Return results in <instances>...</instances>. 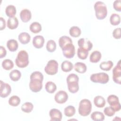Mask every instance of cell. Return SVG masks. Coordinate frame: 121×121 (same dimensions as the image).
I'll list each match as a JSON object with an SVG mask.
<instances>
[{
  "label": "cell",
  "instance_id": "2e32d148",
  "mask_svg": "<svg viewBox=\"0 0 121 121\" xmlns=\"http://www.w3.org/2000/svg\"><path fill=\"white\" fill-rule=\"evenodd\" d=\"M20 17L23 22H27L29 21L32 17L31 11L26 9H23L20 11Z\"/></svg>",
  "mask_w": 121,
  "mask_h": 121
},
{
  "label": "cell",
  "instance_id": "7c38bea8",
  "mask_svg": "<svg viewBox=\"0 0 121 121\" xmlns=\"http://www.w3.org/2000/svg\"><path fill=\"white\" fill-rule=\"evenodd\" d=\"M68 99L67 93L63 90L58 91L54 96V100L58 104H62L65 103Z\"/></svg>",
  "mask_w": 121,
  "mask_h": 121
},
{
  "label": "cell",
  "instance_id": "5b68a950",
  "mask_svg": "<svg viewBox=\"0 0 121 121\" xmlns=\"http://www.w3.org/2000/svg\"><path fill=\"white\" fill-rule=\"evenodd\" d=\"M16 65L21 68L26 67L29 63L28 54L25 50H21L18 53L15 60Z\"/></svg>",
  "mask_w": 121,
  "mask_h": 121
},
{
  "label": "cell",
  "instance_id": "ffe728a7",
  "mask_svg": "<svg viewBox=\"0 0 121 121\" xmlns=\"http://www.w3.org/2000/svg\"><path fill=\"white\" fill-rule=\"evenodd\" d=\"M105 99L101 95L96 96L94 99V103L95 106L99 108H102L105 104Z\"/></svg>",
  "mask_w": 121,
  "mask_h": 121
},
{
  "label": "cell",
  "instance_id": "30bf717a",
  "mask_svg": "<svg viewBox=\"0 0 121 121\" xmlns=\"http://www.w3.org/2000/svg\"><path fill=\"white\" fill-rule=\"evenodd\" d=\"M112 79L117 84H121V60H119L117 65L112 69Z\"/></svg>",
  "mask_w": 121,
  "mask_h": 121
},
{
  "label": "cell",
  "instance_id": "74e56055",
  "mask_svg": "<svg viewBox=\"0 0 121 121\" xmlns=\"http://www.w3.org/2000/svg\"><path fill=\"white\" fill-rule=\"evenodd\" d=\"M46 48L47 51L50 52H54L56 49V44L55 42L53 40H50L48 41Z\"/></svg>",
  "mask_w": 121,
  "mask_h": 121
},
{
  "label": "cell",
  "instance_id": "3957f363",
  "mask_svg": "<svg viewBox=\"0 0 121 121\" xmlns=\"http://www.w3.org/2000/svg\"><path fill=\"white\" fill-rule=\"evenodd\" d=\"M95 16L99 20L104 19L107 14V7L105 3L101 1H96L94 4Z\"/></svg>",
  "mask_w": 121,
  "mask_h": 121
},
{
  "label": "cell",
  "instance_id": "5bb4252c",
  "mask_svg": "<svg viewBox=\"0 0 121 121\" xmlns=\"http://www.w3.org/2000/svg\"><path fill=\"white\" fill-rule=\"evenodd\" d=\"M49 115L51 117V121H60L62 118V115L61 112L57 109H52L49 112Z\"/></svg>",
  "mask_w": 121,
  "mask_h": 121
},
{
  "label": "cell",
  "instance_id": "d4e9b609",
  "mask_svg": "<svg viewBox=\"0 0 121 121\" xmlns=\"http://www.w3.org/2000/svg\"><path fill=\"white\" fill-rule=\"evenodd\" d=\"M104 114L98 111L94 112L91 115V119L95 121H103L104 120Z\"/></svg>",
  "mask_w": 121,
  "mask_h": 121
},
{
  "label": "cell",
  "instance_id": "7a4b0ae2",
  "mask_svg": "<svg viewBox=\"0 0 121 121\" xmlns=\"http://www.w3.org/2000/svg\"><path fill=\"white\" fill-rule=\"evenodd\" d=\"M66 81L68 89L70 93H75L78 91L79 78L77 74L74 73L69 74L67 77Z\"/></svg>",
  "mask_w": 121,
  "mask_h": 121
},
{
  "label": "cell",
  "instance_id": "d6a6232c",
  "mask_svg": "<svg viewBox=\"0 0 121 121\" xmlns=\"http://www.w3.org/2000/svg\"><path fill=\"white\" fill-rule=\"evenodd\" d=\"M77 55L79 59L81 60H85L88 56V51L84 49L79 47L77 50Z\"/></svg>",
  "mask_w": 121,
  "mask_h": 121
},
{
  "label": "cell",
  "instance_id": "7402d4cb",
  "mask_svg": "<svg viewBox=\"0 0 121 121\" xmlns=\"http://www.w3.org/2000/svg\"><path fill=\"white\" fill-rule=\"evenodd\" d=\"M102 57L101 53L98 51H95L93 52L89 58L90 62L93 63H96L100 61Z\"/></svg>",
  "mask_w": 121,
  "mask_h": 121
},
{
  "label": "cell",
  "instance_id": "8d00e7d4",
  "mask_svg": "<svg viewBox=\"0 0 121 121\" xmlns=\"http://www.w3.org/2000/svg\"><path fill=\"white\" fill-rule=\"evenodd\" d=\"M34 108L33 104L30 102H26L21 106V110L26 113H29L32 112Z\"/></svg>",
  "mask_w": 121,
  "mask_h": 121
},
{
  "label": "cell",
  "instance_id": "277c9868",
  "mask_svg": "<svg viewBox=\"0 0 121 121\" xmlns=\"http://www.w3.org/2000/svg\"><path fill=\"white\" fill-rule=\"evenodd\" d=\"M92 110V104L90 100L84 99L80 101L78 109L79 114L82 116H87Z\"/></svg>",
  "mask_w": 121,
  "mask_h": 121
},
{
  "label": "cell",
  "instance_id": "ac0fdd59",
  "mask_svg": "<svg viewBox=\"0 0 121 121\" xmlns=\"http://www.w3.org/2000/svg\"><path fill=\"white\" fill-rule=\"evenodd\" d=\"M18 21L17 17H9L7 21V26L10 29H14L17 27Z\"/></svg>",
  "mask_w": 121,
  "mask_h": 121
},
{
  "label": "cell",
  "instance_id": "836d02e7",
  "mask_svg": "<svg viewBox=\"0 0 121 121\" xmlns=\"http://www.w3.org/2000/svg\"><path fill=\"white\" fill-rule=\"evenodd\" d=\"M64 112L65 116L69 117H72L75 114L76 112V109L74 106L72 105H69L65 107Z\"/></svg>",
  "mask_w": 121,
  "mask_h": 121
},
{
  "label": "cell",
  "instance_id": "9a60e30c",
  "mask_svg": "<svg viewBox=\"0 0 121 121\" xmlns=\"http://www.w3.org/2000/svg\"><path fill=\"white\" fill-rule=\"evenodd\" d=\"M33 46L37 49L41 48L43 47L44 43V37L40 35L35 36L33 39Z\"/></svg>",
  "mask_w": 121,
  "mask_h": 121
},
{
  "label": "cell",
  "instance_id": "7bdbcfd3",
  "mask_svg": "<svg viewBox=\"0 0 121 121\" xmlns=\"http://www.w3.org/2000/svg\"><path fill=\"white\" fill-rule=\"evenodd\" d=\"M0 30H2L6 27V21H5V20L2 17H0Z\"/></svg>",
  "mask_w": 121,
  "mask_h": 121
},
{
  "label": "cell",
  "instance_id": "9c48e42d",
  "mask_svg": "<svg viewBox=\"0 0 121 121\" xmlns=\"http://www.w3.org/2000/svg\"><path fill=\"white\" fill-rule=\"evenodd\" d=\"M107 101L115 112L119 111L121 110V104L119 103L118 97L114 95H111L107 97Z\"/></svg>",
  "mask_w": 121,
  "mask_h": 121
},
{
  "label": "cell",
  "instance_id": "60d3db41",
  "mask_svg": "<svg viewBox=\"0 0 121 121\" xmlns=\"http://www.w3.org/2000/svg\"><path fill=\"white\" fill-rule=\"evenodd\" d=\"M121 28H116L112 32V36L115 39L121 38Z\"/></svg>",
  "mask_w": 121,
  "mask_h": 121
},
{
  "label": "cell",
  "instance_id": "44dd1931",
  "mask_svg": "<svg viewBox=\"0 0 121 121\" xmlns=\"http://www.w3.org/2000/svg\"><path fill=\"white\" fill-rule=\"evenodd\" d=\"M74 68L76 71L79 73H84L86 71L87 69L86 64L81 62H76L74 66Z\"/></svg>",
  "mask_w": 121,
  "mask_h": 121
},
{
  "label": "cell",
  "instance_id": "6da1fadb",
  "mask_svg": "<svg viewBox=\"0 0 121 121\" xmlns=\"http://www.w3.org/2000/svg\"><path fill=\"white\" fill-rule=\"evenodd\" d=\"M43 74L38 71L33 72L30 75L29 88L33 92H38L41 91L43 87Z\"/></svg>",
  "mask_w": 121,
  "mask_h": 121
},
{
  "label": "cell",
  "instance_id": "f35d334b",
  "mask_svg": "<svg viewBox=\"0 0 121 121\" xmlns=\"http://www.w3.org/2000/svg\"><path fill=\"white\" fill-rule=\"evenodd\" d=\"M104 112L106 116L111 117L114 115L115 111L111 106H107L104 109Z\"/></svg>",
  "mask_w": 121,
  "mask_h": 121
},
{
  "label": "cell",
  "instance_id": "cb8c5ba5",
  "mask_svg": "<svg viewBox=\"0 0 121 121\" xmlns=\"http://www.w3.org/2000/svg\"><path fill=\"white\" fill-rule=\"evenodd\" d=\"M61 68L63 71L68 72L71 71L73 68V64L68 60L63 61L61 65Z\"/></svg>",
  "mask_w": 121,
  "mask_h": 121
},
{
  "label": "cell",
  "instance_id": "b9f144b4",
  "mask_svg": "<svg viewBox=\"0 0 121 121\" xmlns=\"http://www.w3.org/2000/svg\"><path fill=\"white\" fill-rule=\"evenodd\" d=\"M7 54V52L5 48L2 46L0 47V58L2 59V58L5 57Z\"/></svg>",
  "mask_w": 121,
  "mask_h": 121
},
{
  "label": "cell",
  "instance_id": "4dcf8cb0",
  "mask_svg": "<svg viewBox=\"0 0 121 121\" xmlns=\"http://www.w3.org/2000/svg\"><path fill=\"white\" fill-rule=\"evenodd\" d=\"M113 62L111 60H108L107 61H103L99 65L100 68L104 71H109L113 66Z\"/></svg>",
  "mask_w": 121,
  "mask_h": 121
},
{
  "label": "cell",
  "instance_id": "8992f818",
  "mask_svg": "<svg viewBox=\"0 0 121 121\" xmlns=\"http://www.w3.org/2000/svg\"><path fill=\"white\" fill-rule=\"evenodd\" d=\"M90 80L94 83H99L102 84L107 83L109 79V76L104 72L92 74L90 77Z\"/></svg>",
  "mask_w": 121,
  "mask_h": 121
},
{
  "label": "cell",
  "instance_id": "83f0119b",
  "mask_svg": "<svg viewBox=\"0 0 121 121\" xmlns=\"http://www.w3.org/2000/svg\"><path fill=\"white\" fill-rule=\"evenodd\" d=\"M9 76L11 80L13 81H17L20 78L21 73L18 70L14 69L9 73Z\"/></svg>",
  "mask_w": 121,
  "mask_h": 121
},
{
  "label": "cell",
  "instance_id": "e0dca14e",
  "mask_svg": "<svg viewBox=\"0 0 121 121\" xmlns=\"http://www.w3.org/2000/svg\"><path fill=\"white\" fill-rule=\"evenodd\" d=\"M18 39L21 43L26 44L30 42L31 37L28 33L22 32L18 35Z\"/></svg>",
  "mask_w": 121,
  "mask_h": 121
},
{
  "label": "cell",
  "instance_id": "f1b7e54d",
  "mask_svg": "<svg viewBox=\"0 0 121 121\" xmlns=\"http://www.w3.org/2000/svg\"><path fill=\"white\" fill-rule=\"evenodd\" d=\"M69 35L73 37H78L79 36L81 33L80 28L77 26H73L71 27L69 30Z\"/></svg>",
  "mask_w": 121,
  "mask_h": 121
},
{
  "label": "cell",
  "instance_id": "f546056e",
  "mask_svg": "<svg viewBox=\"0 0 121 121\" xmlns=\"http://www.w3.org/2000/svg\"><path fill=\"white\" fill-rule=\"evenodd\" d=\"M45 89L46 91L49 93H53L57 89L55 84L52 81H48L45 85Z\"/></svg>",
  "mask_w": 121,
  "mask_h": 121
},
{
  "label": "cell",
  "instance_id": "4fadbf2b",
  "mask_svg": "<svg viewBox=\"0 0 121 121\" xmlns=\"http://www.w3.org/2000/svg\"><path fill=\"white\" fill-rule=\"evenodd\" d=\"M78 44L79 47L84 49L88 51H90L93 47L92 42L85 38H80L78 41Z\"/></svg>",
  "mask_w": 121,
  "mask_h": 121
},
{
  "label": "cell",
  "instance_id": "603a6c76",
  "mask_svg": "<svg viewBox=\"0 0 121 121\" xmlns=\"http://www.w3.org/2000/svg\"><path fill=\"white\" fill-rule=\"evenodd\" d=\"M16 8L13 5H9L6 7L5 13L6 15L9 17H14L16 14Z\"/></svg>",
  "mask_w": 121,
  "mask_h": 121
},
{
  "label": "cell",
  "instance_id": "d590c367",
  "mask_svg": "<svg viewBox=\"0 0 121 121\" xmlns=\"http://www.w3.org/2000/svg\"><path fill=\"white\" fill-rule=\"evenodd\" d=\"M20 103V99L17 95L11 96L9 100V104L12 106H17Z\"/></svg>",
  "mask_w": 121,
  "mask_h": 121
},
{
  "label": "cell",
  "instance_id": "1f68e13d",
  "mask_svg": "<svg viewBox=\"0 0 121 121\" xmlns=\"http://www.w3.org/2000/svg\"><path fill=\"white\" fill-rule=\"evenodd\" d=\"M110 22L113 26L118 25L121 22V17L119 15L117 14L113 13L110 17Z\"/></svg>",
  "mask_w": 121,
  "mask_h": 121
},
{
  "label": "cell",
  "instance_id": "d6986e66",
  "mask_svg": "<svg viewBox=\"0 0 121 121\" xmlns=\"http://www.w3.org/2000/svg\"><path fill=\"white\" fill-rule=\"evenodd\" d=\"M18 43L15 39H10L7 42V47L10 52H15L18 48Z\"/></svg>",
  "mask_w": 121,
  "mask_h": 121
},
{
  "label": "cell",
  "instance_id": "8fae6325",
  "mask_svg": "<svg viewBox=\"0 0 121 121\" xmlns=\"http://www.w3.org/2000/svg\"><path fill=\"white\" fill-rule=\"evenodd\" d=\"M0 96L1 97L5 98L7 97L11 93V88L10 86L6 83L0 80Z\"/></svg>",
  "mask_w": 121,
  "mask_h": 121
},
{
  "label": "cell",
  "instance_id": "ba28073f",
  "mask_svg": "<svg viewBox=\"0 0 121 121\" xmlns=\"http://www.w3.org/2000/svg\"><path fill=\"white\" fill-rule=\"evenodd\" d=\"M63 55L67 58L70 59L74 57L75 54V48L72 43H69L65 45L62 48Z\"/></svg>",
  "mask_w": 121,
  "mask_h": 121
},
{
  "label": "cell",
  "instance_id": "484cf974",
  "mask_svg": "<svg viewBox=\"0 0 121 121\" xmlns=\"http://www.w3.org/2000/svg\"><path fill=\"white\" fill-rule=\"evenodd\" d=\"M69 43H72V40L69 36L63 35L61 36L59 39V44L61 48Z\"/></svg>",
  "mask_w": 121,
  "mask_h": 121
},
{
  "label": "cell",
  "instance_id": "e575fe53",
  "mask_svg": "<svg viewBox=\"0 0 121 121\" xmlns=\"http://www.w3.org/2000/svg\"><path fill=\"white\" fill-rule=\"evenodd\" d=\"M1 65L4 69L9 70L13 68L14 63L10 59H5L2 62Z\"/></svg>",
  "mask_w": 121,
  "mask_h": 121
},
{
  "label": "cell",
  "instance_id": "4316f807",
  "mask_svg": "<svg viewBox=\"0 0 121 121\" xmlns=\"http://www.w3.org/2000/svg\"><path fill=\"white\" fill-rule=\"evenodd\" d=\"M29 29L32 33L36 34L39 33L42 30V26L39 23L34 22L30 25Z\"/></svg>",
  "mask_w": 121,
  "mask_h": 121
},
{
  "label": "cell",
  "instance_id": "52a82bcc",
  "mask_svg": "<svg viewBox=\"0 0 121 121\" xmlns=\"http://www.w3.org/2000/svg\"><path fill=\"white\" fill-rule=\"evenodd\" d=\"M58 63L54 60H51L47 62L44 68L45 72L48 75H53L58 72Z\"/></svg>",
  "mask_w": 121,
  "mask_h": 121
},
{
  "label": "cell",
  "instance_id": "ab89813d",
  "mask_svg": "<svg viewBox=\"0 0 121 121\" xmlns=\"http://www.w3.org/2000/svg\"><path fill=\"white\" fill-rule=\"evenodd\" d=\"M113 8L117 11H121V0H116L113 3Z\"/></svg>",
  "mask_w": 121,
  "mask_h": 121
}]
</instances>
